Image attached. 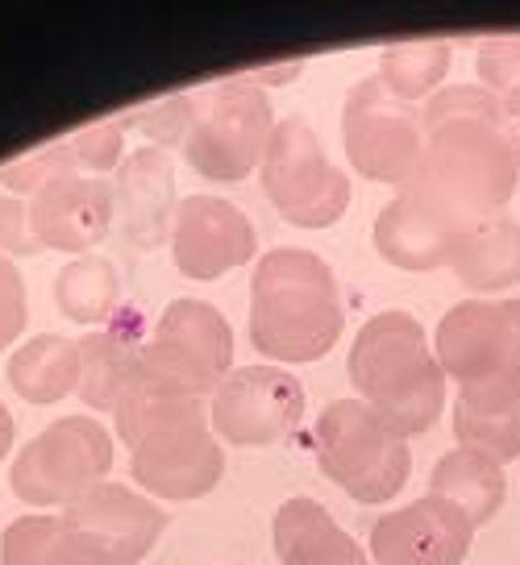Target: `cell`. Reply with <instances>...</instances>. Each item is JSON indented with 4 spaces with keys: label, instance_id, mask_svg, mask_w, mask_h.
Instances as JSON below:
<instances>
[{
    "label": "cell",
    "instance_id": "23",
    "mask_svg": "<svg viewBox=\"0 0 520 565\" xmlns=\"http://www.w3.org/2000/svg\"><path fill=\"white\" fill-rule=\"evenodd\" d=\"M9 387L30 404H59L79 391V341L38 333L9 358Z\"/></svg>",
    "mask_w": 520,
    "mask_h": 565
},
{
    "label": "cell",
    "instance_id": "25",
    "mask_svg": "<svg viewBox=\"0 0 520 565\" xmlns=\"http://www.w3.org/2000/svg\"><path fill=\"white\" fill-rule=\"evenodd\" d=\"M142 350L126 333L96 329L79 341V399L92 412H117L121 395L138 374Z\"/></svg>",
    "mask_w": 520,
    "mask_h": 565
},
{
    "label": "cell",
    "instance_id": "34",
    "mask_svg": "<svg viewBox=\"0 0 520 565\" xmlns=\"http://www.w3.org/2000/svg\"><path fill=\"white\" fill-rule=\"evenodd\" d=\"M0 249L18 254V258H30L42 249L34 237V225H30V204L18 195H0Z\"/></svg>",
    "mask_w": 520,
    "mask_h": 565
},
{
    "label": "cell",
    "instance_id": "27",
    "mask_svg": "<svg viewBox=\"0 0 520 565\" xmlns=\"http://www.w3.org/2000/svg\"><path fill=\"white\" fill-rule=\"evenodd\" d=\"M454 437L458 449L484 454L496 466L520 458V399L484 404V399H454Z\"/></svg>",
    "mask_w": 520,
    "mask_h": 565
},
{
    "label": "cell",
    "instance_id": "39",
    "mask_svg": "<svg viewBox=\"0 0 520 565\" xmlns=\"http://www.w3.org/2000/svg\"><path fill=\"white\" fill-rule=\"evenodd\" d=\"M234 565H242V562H234Z\"/></svg>",
    "mask_w": 520,
    "mask_h": 565
},
{
    "label": "cell",
    "instance_id": "10",
    "mask_svg": "<svg viewBox=\"0 0 520 565\" xmlns=\"http://www.w3.org/2000/svg\"><path fill=\"white\" fill-rule=\"evenodd\" d=\"M142 366L200 399H213V391L234 366V329L213 303H167L155 337L142 345Z\"/></svg>",
    "mask_w": 520,
    "mask_h": 565
},
{
    "label": "cell",
    "instance_id": "15",
    "mask_svg": "<svg viewBox=\"0 0 520 565\" xmlns=\"http://www.w3.org/2000/svg\"><path fill=\"white\" fill-rule=\"evenodd\" d=\"M117 216V192L108 179L96 175H63L30 195V225L42 249L59 254H88L100 246Z\"/></svg>",
    "mask_w": 520,
    "mask_h": 565
},
{
    "label": "cell",
    "instance_id": "19",
    "mask_svg": "<svg viewBox=\"0 0 520 565\" xmlns=\"http://www.w3.org/2000/svg\"><path fill=\"white\" fill-rule=\"evenodd\" d=\"M270 536L284 565H367L359 541L317 499H305V494L279 503Z\"/></svg>",
    "mask_w": 520,
    "mask_h": 565
},
{
    "label": "cell",
    "instance_id": "21",
    "mask_svg": "<svg viewBox=\"0 0 520 565\" xmlns=\"http://www.w3.org/2000/svg\"><path fill=\"white\" fill-rule=\"evenodd\" d=\"M113 420H117L121 441L134 449V445H142L146 437L167 433V428H180V424H209V399H200V395H192V391L176 387L171 379L146 371L142 362H138V374H134L129 391L121 395V404H117V412H113Z\"/></svg>",
    "mask_w": 520,
    "mask_h": 565
},
{
    "label": "cell",
    "instance_id": "24",
    "mask_svg": "<svg viewBox=\"0 0 520 565\" xmlns=\"http://www.w3.org/2000/svg\"><path fill=\"white\" fill-rule=\"evenodd\" d=\"M503 491H508L503 466H496V461L484 458V454L458 449V445H454L449 454H442V461L433 466V475H429V494L454 503L475 529L500 512Z\"/></svg>",
    "mask_w": 520,
    "mask_h": 565
},
{
    "label": "cell",
    "instance_id": "17",
    "mask_svg": "<svg viewBox=\"0 0 520 565\" xmlns=\"http://www.w3.org/2000/svg\"><path fill=\"white\" fill-rule=\"evenodd\" d=\"M117 212H121V230L138 249H159L171 242V225H176V171L171 159L159 146H142L134 150L121 167H117Z\"/></svg>",
    "mask_w": 520,
    "mask_h": 565
},
{
    "label": "cell",
    "instance_id": "4",
    "mask_svg": "<svg viewBox=\"0 0 520 565\" xmlns=\"http://www.w3.org/2000/svg\"><path fill=\"white\" fill-rule=\"evenodd\" d=\"M433 353L458 399H520V300H463L437 320Z\"/></svg>",
    "mask_w": 520,
    "mask_h": 565
},
{
    "label": "cell",
    "instance_id": "8",
    "mask_svg": "<svg viewBox=\"0 0 520 565\" xmlns=\"http://www.w3.org/2000/svg\"><path fill=\"white\" fill-rule=\"evenodd\" d=\"M258 179L275 212L300 230L333 225L350 204V175L329 162L317 129L305 117L275 121Z\"/></svg>",
    "mask_w": 520,
    "mask_h": 565
},
{
    "label": "cell",
    "instance_id": "3",
    "mask_svg": "<svg viewBox=\"0 0 520 565\" xmlns=\"http://www.w3.org/2000/svg\"><path fill=\"white\" fill-rule=\"evenodd\" d=\"M350 383L359 399L404 433H429L446 412V371L433 353L421 320L408 312H375L354 337L350 350Z\"/></svg>",
    "mask_w": 520,
    "mask_h": 565
},
{
    "label": "cell",
    "instance_id": "31",
    "mask_svg": "<svg viewBox=\"0 0 520 565\" xmlns=\"http://www.w3.org/2000/svg\"><path fill=\"white\" fill-rule=\"evenodd\" d=\"M192 108H197V92H180V96H167L159 105L134 113L129 121L142 125V134L155 141L159 150H167V146H180L183 150V138H188V129H192Z\"/></svg>",
    "mask_w": 520,
    "mask_h": 565
},
{
    "label": "cell",
    "instance_id": "32",
    "mask_svg": "<svg viewBox=\"0 0 520 565\" xmlns=\"http://www.w3.org/2000/svg\"><path fill=\"white\" fill-rule=\"evenodd\" d=\"M475 71H479V84L496 96L520 88V38H491L475 54Z\"/></svg>",
    "mask_w": 520,
    "mask_h": 565
},
{
    "label": "cell",
    "instance_id": "22",
    "mask_svg": "<svg viewBox=\"0 0 520 565\" xmlns=\"http://www.w3.org/2000/svg\"><path fill=\"white\" fill-rule=\"evenodd\" d=\"M0 565H126L63 515H21L0 536Z\"/></svg>",
    "mask_w": 520,
    "mask_h": 565
},
{
    "label": "cell",
    "instance_id": "16",
    "mask_svg": "<svg viewBox=\"0 0 520 565\" xmlns=\"http://www.w3.org/2000/svg\"><path fill=\"white\" fill-rule=\"evenodd\" d=\"M63 520L92 536L96 545H105L108 553H117L126 565L142 562L155 548V541L167 529V512L155 499L129 491L121 482H100L88 494H79L72 508H63Z\"/></svg>",
    "mask_w": 520,
    "mask_h": 565
},
{
    "label": "cell",
    "instance_id": "28",
    "mask_svg": "<svg viewBox=\"0 0 520 565\" xmlns=\"http://www.w3.org/2000/svg\"><path fill=\"white\" fill-rule=\"evenodd\" d=\"M454 46L449 42H395L379 51V79L404 105H416L421 96L429 100L437 84L446 79Z\"/></svg>",
    "mask_w": 520,
    "mask_h": 565
},
{
    "label": "cell",
    "instance_id": "37",
    "mask_svg": "<svg viewBox=\"0 0 520 565\" xmlns=\"http://www.w3.org/2000/svg\"><path fill=\"white\" fill-rule=\"evenodd\" d=\"M9 449H13V416H9V407L0 404V461L9 458Z\"/></svg>",
    "mask_w": 520,
    "mask_h": 565
},
{
    "label": "cell",
    "instance_id": "18",
    "mask_svg": "<svg viewBox=\"0 0 520 565\" xmlns=\"http://www.w3.org/2000/svg\"><path fill=\"white\" fill-rule=\"evenodd\" d=\"M458 233L463 230H454L446 216L433 204H425L413 188H400V195L379 209L371 237H375V249L383 263L425 275V270L449 266Z\"/></svg>",
    "mask_w": 520,
    "mask_h": 565
},
{
    "label": "cell",
    "instance_id": "36",
    "mask_svg": "<svg viewBox=\"0 0 520 565\" xmlns=\"http://www.w3.org/2000/svg\"><path fill=\"white\" fill-rule=\"evenodd\" d=\"M300 67H305V63H287V67L254 71L251 84H258V88H263V84H284V79H296V75H300Z\"/></svg>",
    "mask_w": 520,
    "mask_h": 565
},
{
    "label": "cell",
    "instance_id": "26",
    "mask_svg": "<svg viewBox=\"0 0 520 565\" xmlns=\"http://www.w3.org/2000/svg\"><path fill=\"white\" fill-rule=\"evenodd\" d=\"M54 303L75 324H105L121 303V275L108 258L84 254L54 275Z\"/></svg>",
    "mask_w": 520,
    "mask_h": 565
},
{
    "label": "cell",
    "instance_id": "20",
    "mask_svg": "<svg viewBox=\"0 0 520 565\" xmlns=\"http://www.w3.org/2000/svg\"><path fill=\"white\" fill-rule=\"evenodd\" d=\"M454 275L458 282L475 291V300L487 296H500L508 287L520 282V221L517 216H487L479 225L458 233V246H454Z\"/></svg>",
    "mask_w": 520,
    "mask_h": 565
},
{
    "label": "cell",
    "instance_id": "7",
    "mask_svg": "<svg viewBox=\"0 0 520 565\" xmlns=\"http://www.w3.org/2000/svg\"><path fill=\"white\" fill-rule=\"evenodd\" d=\"M113 466V437L92 416H63L21 445L9 487L34 508H72L79 494L100 487Z\"/></svg>",
    "mask_w": 520,
    "mask_h": 565
},
{
    "label": "cell",
    "instance_id": "13",
    "mask_svg": "<svg viewBox=\"0 0 520 565\" xmlns=\"http://www.w3.org/2000/svg\"><path fill=\"white\" fill-rule=\"evenodd\" d=\"M475 541V524L454 503L425 494L400 512H388L371 529V557L379 565H463Z\"/></svg>",
    "mask_w": 520,
    "mask_h": 565
},
{
    "label": "cell",
    "instance_id": "2",
    "mask_svg": "<svg viewBox=\"0 0 520 565\" xmlns=\"http://www.w3.org/2000/svg\"><path fill=\"white\" fill-rule=\"evenodd\" d=\"M517 183L520 167L503 141L500 121L454 117L425 125V150L408 188L442 212L454 230L500 216L517 195Z\"/></svg>",
    "mask_w": 520,
    "mask_h": 565
},
{
    "label": "cell",
    "instance_id": "5",
    "mask_svg": "<svg viewBox=\"0 0 520 565\" xmlns=\"http://www.w3.org/2000/svg\"><path fill=\"white\" fill-rule=\"evenodd\" d=\"M317 466L359 503H388L413 475L408 437L367 399H333L312 433Z\"/></svg>",
    "mask_w": 520,
    "mask_h": 565
},
{
    "label": "cell",
    "instance_id": "29",
    "mask_svg": "<svg viewBox=\"0 0 520 565\" xmlns=\"http://www.w3.org/2000/svg\"><path fill=\"white\" fill-rule=\"evenodd\" d=\"M63 175H79V162H75L67 138L51 141V146H42L34 154H21V159L4 162L0 167V188H13L21 195H38L46 183Z\"/></svg>",
    "mask_w": 520,
    "mask_h": 565
},
{
    "label": "cell",
    "instance_id": "30",
    "mask_svg": "<svg viewBox=\"0 0 520 565\" xmlns=\"http://www.w3.org/2000/svg\"><path fill=\"white\" fill-rule=\"evenodd\" d=\"M126 125L129 121H100V125H84L75 129L67 146H72L75 162H79V175H105V171H117L121 167V150H126Z\"/></svg>",
    "mask_w": 520,
    "mask_h": 565
},
{
    "label": "cell",
    "instance_id": "9",
    "mask_svg": "<svg viewBox=\"0 0 520 565\" xmlns=\"http://www.w3.org/2000/svg\"><path fill=\"white\" fill-rule=\"evenodd\" d=\"M341 146H346V159L354 162L359 175L408 188L416 167H421V150H425L421 108L392 96L379 75H367L346 92Z\"/></svg>",
    "mask_w": 520,
    "mask_h": 565
},
{
    "label": "cell",
    "instance_id": "11",
    "mask_svg": "<svg viewBox=\"0 0 520 565\" xmlns=\"http://www.w3.org/2000/svg\"><path fill=\"white\" fill-rule=\"evenodd\" d=\"M209 420L221 441L270 445L305 420V387L287 366L275 362L237 366L213 391Z\"/></svg>",
    "mask_w": 520,
    "mask_h": 565
},
{
    "label": "cell",
    "instance_id": "14",
    "mask_svg": "<svg viewBox=\"0 0 520 565\" xmlns=\"http://www.w3.org/2000/svg\"><path fill=\"white\" fill-rule=\"evenodd\" d=\"M129 470L159 499H204L225 475V454L209 424H180L134 445Z\"/></svg>",
    "mask_w": 520,
    "mask_h": 565
},
{
    "label": "cell",
    "instance_id": "6",
    "mask_svg": "<svg viewBox=\"0 0 520 565\" xmlns=\"http://www.w3.org/2000/svg\"><path fill=\"white\" fill-rule=\"evenodd\" d=\"M275 113L270 96L251 79H225L197 92L192 129L183 138V159L213 183H237L267 159Z\"/></svg>",
    "mask_w": 520,
    "mask_h": 565
},
{
    "label": "cell",
    "instance_id": "1",
    "mask_svg": "<svg viewBox=\"0 0 520 565\" xmlns=\"http://www.w3.org/2000/svg\"><path fill=\"white\" fill-rule=\"evenodd\" d=\"M346 329L341 291L321 254L279 246L254 263L251 345L270 362H317Z\"/></svg>",
    "mask_w": 520,
    "mask_h": 565
},
{
    "label": "cell",
    "instance_id": "38",
    "mask_svg": "<svg viewBox=\"0 0 520 565\" xmlns=\"http://www.w3.org/2000/svg\"><path fill=\"white\" fill-rule=\"evenodd\" d=\"M367 565H379V562H367Z\"/></svg>",
    "mask_w": 520,
    "mask_h": 565
},
{
    "label": "cell",
    "instance_id": "33",
    "mask_svg": "<svg viewBox=\"0 0 520 565\" xmlns=\"http://www.w3.org/2000/svg\"><path fill=\"white\" fill-rule=\"evenodd\" d=\"M30 303H25V282L21 270L0 254V350H9L25 329Z\"/></svg>",
    "mask_w": 520,
    "mask_h": 565
},
{
    "label": "cell",
    "instance_id": "12",
    "mask_svg": "<svg viewBox=\"0 0 520 565\" xmlns=\"http://www.w3.org/2000/svg\"><path fill=\"white\" fill-rule=\"evenodd\" d=\"M258 233L251 216L221 200V195H188L180 200L176 225H171V254L180 275L197 282H213L254 258Z\"/></svg>",
    "mask_w": 520,
    "mask_h": 565
},
{
    "label": "cell",
    "instance_id": "35",
    "mask_svg": "<svg viewBox=\"0 0 520 565\" xmlns=\"http://www.w3.org/2000/svg\"><path fill=\"white\" fill-rule=\"evenodd\" d=\"M500 129H503L508 150H512V159H517V167H520V88L500 96Z\"/></svg>",
    "mask_w": 520,
    "mask_h": 565
}]
</instances>
